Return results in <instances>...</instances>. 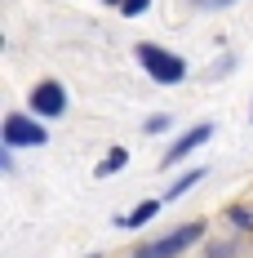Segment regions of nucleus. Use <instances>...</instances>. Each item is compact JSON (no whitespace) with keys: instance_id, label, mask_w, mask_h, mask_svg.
Listing matches in <instances>:
<instances>
[{"instance_id":"obj_5","label":"nucleus","mask_w":253,"mask_h":258,"mask_svg":"<svg viewBox=\"0 0 253 258\" xmlns=\"http://www.w3.org/2000/svg\"><path fill=\"white\" fill-rule=\"evenodd\" d=\"M209 134H213V129H209V125H196V129H187V134L178 138L174 147L164 152V160H160V165H164V169H174V165H178V160H182V156H187V152H196L200 143H209Z\"/></svg>"},{"instance_id":"obj_9","label":"nucleus","mask_w":253,"mask_h":258,"mask_svg":"<svg viewBox=\"0 0 253 258\" xmlns=\"http://www.w3.org/2000/svg\"><path fill=\"white\" fill-rule=\"evenodd\" d=\"M147 5H151V0H125V5H120V14L138 18V14H147Z\"/></svg>"},{"instance_id":"obj_1","label":"nucleus","mask_w":253,"mask_h":258,"mask_svg":"<svg viewBox=\"0 0 253 258\" xmlns=\"http://www.w3.org/2000/svg\"><path fill=\"white\" fill-rule=\"evenodd\" d=\"M138 62L151 72V80H160V85H178V80L187 76V67H182V58L169 49H160V45H138Z\"/></svg>"},{"instance_id":"obj_4","label":"nucleus","mask_w":253,"mask_h":258,"mask_svg":"<svg viewBox=\"0 0 253 258\" xmlns=\"http://www.w3.org/2000/svg\"><path fill=\"white\" fill-rule=\"evenodd\" d=\"M62 107H67V94H62L58 80H45V85L31 89V111L36 116H62Z\"/></svg>"},{"instance_id":"obj_12","label":"nucleus","mask_w":253,"mask_h":258,"mask_svg":"<svg viewBox=\"0 0 253 258\" xmlns=\"http://www.w3.org/2000/svg\"><path fill=\"white\" fill-rule=\"evenodd\" d=\"M213 5H231V0H213Z\"/></svg>"},{"instance_id":"obj_3","label":"nucleus","mask_w":253,"mask_h":258,"mask_svg":"<svg viewBox=\"0 0 253 258\" xmlns=\"http://www.w3.org/2000/svg\"><path fill=\"white\" fill-rule=\"evenodd\" d=\"M45 143V129L36 125V120H27V116H5V147L14 152V147H40Z\"/></svg>"},{"instance_id":"obj_2","label":"nucleus","mask_w":253,"mask_h":258,"mask_svg":"<svg viewBox=\"0 0 253 258\" xmlns=\"http://www.w3.org/2000/svg\"><path fill=\"white\" fill-rule=\"evenodd\" d=\"M200 236H204L200 223H187L182 232H169V236H160V240H151V245H142L133 258H178V254H187Z\"/></svg>"},{"instance_id":"obj_7","label":"nucleus","mask_w":253,"mask_h":258,"mask_svg":"<svg viewBox=\"0 0 253 258\" xmlns=\"http://www.w3.org/2000/svg\"><path fill=\"white\" fill-rule=\"evenodd\" d=\"M125 160H129V156L120 152V147H116V152H111V156H107V160L98 165V178H107V174H116V169H125Z\"/></svg>"},{"instance_id":"obj_6","label":"nucleus","mask_w":253,"mask_h":258,"mask_svg":"<svg viewBox=\"0 0 253 258\" xmlns=\"http://www.w3.org/2000/svg\"><path fill=\"white\" fill-rule=\"evenodd\" d=\"M155 209H160V205H155V201H142V205L133 209V214H129L125 223H120V227H142V223H147V218H151Z\"/></svg>"},{"instance_id":"obj_10","label":"nucleus","mask_w":253,"mask_h":258,"mask_svg":"<svg viewBox=\"0 0 253 258\" xmlns=\"http://www.w3.org/2000/svg\"><path fill=\"white\" fill-rule=\"evenodd\" d=\"M231 218H235V227H253V214H244V209H231Z\"/></svg>"},{"instance_id":"obj_8","label":"nucleus","mask_w":253,"mask_h":258,"mask_svg":"<svg viewBox=\"0 0 253 258\" xmlns=\"http://www.w3.org/2000/svg\"><path fill=\"white\" fill-rule=\"evenodd\" d=\"M196 182H200V169H191L187 178H178V187H169V201H178V196H182L187 187H196Z\"/></svg>"},{"instance_id":"obj_11","label":"nucleus","mask_w":253,"mask_h":258,"mask_svg":"<svg viewBox=\"0 0 253 258\" xmlns=\"http://www.w3.org/2000/svg\"><path fill=\"white\" fill-rule=\"evenodd\" d=\"M107 5H125V0H107Z\"/></svg>"}]
</instances>
